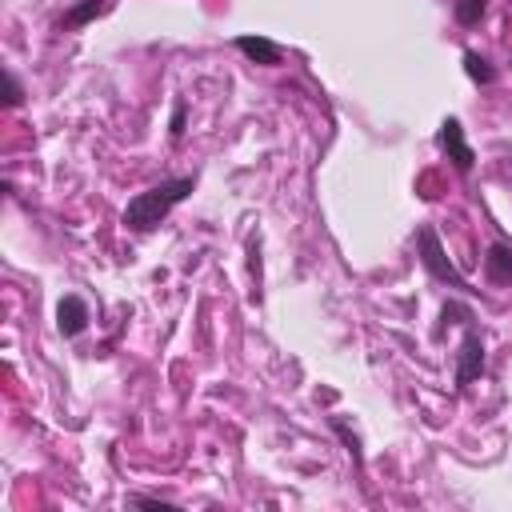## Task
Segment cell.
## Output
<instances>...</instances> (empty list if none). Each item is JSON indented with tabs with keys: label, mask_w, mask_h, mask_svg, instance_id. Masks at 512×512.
I'll return each mask as SVG.
<instances>
[{
	"label": "cell",
	"mask_w": 512,
	"mask_h": 512,
	"mask_svg": "<svg viewBox=\"0 0 512 512\" xmlns=\"http://www.w3.org/2000/svg\"><path fill=\"white\" fill-rule=\"evenodd\" d=\"M196 188V176H168L160 184H152L148 192H136L128 204H124V224L132 232H152L180 200H188Z\"/></svg>",
	"instance_id": "obj_1"
},
{
	"label": "cell",
	"mask_w": 512,
	"mask_h": 512,
	"mask_svg": "<svg viewBox=\"0 0 512 512\" xmlns=\"http://www.w3.org/2000/svg\"><path fill=\"white\" fill-rule=\"evenodd\" d=\"M416 256H420V264L428 268L432 280H440V284H448V288H468V280H464V276L456 272V264L444 256L440 232H436L432 224H420V228H416Z\"/></svg>",
	"instance_id": "obj_2"
},
{
	"label": "cell",
	"mask_w": 512,
	"mask_h": 512,
	"mask_svg": "<svg viewBox=\"0 0 512 512\" xmlns=\"http://www.w3.org/2000/svg\"><path fill=\"white\" fill-rule=\"evenodd\" d=\"M484 336L476 324H464V340L456 348V388H468L472 380L484 376Z\"/></svg>",
	"instance_id": "obj_3"
},
{
	"label": "cell",
	"mask_w": 512,
	"mask_h": 512,
	"mask_svg": "<svg viewBox=\"0 0 512 512\" xmlns=\"http://www.w3.org/2000/svg\"><path fill=\"white\" fill-rule=\"evenodd\" d=\"M436 144L448 152V160H452L456 172H472L476 152H472V144H468V136H464V124H460L456 116H448V120L436 128Z\"/></svg>",
	"instance_id": "obj_4"
},
{
	"label": "cell",
	"mask_w": 512,
	"mask_h": 512,
	"mask_svg": "<svg viewBox=\"0 0 512 512\" xmlns=\"http://www.w3.org/2000/svg\"><path fill=\"white\" fill-rule=\"evenodd\" d=\"M88 320H92V312H88V300H84V296L72 292V296H64V300L56 304V332H60V336H68V340L80 336V332L88 328Z\"/></svg>",
	"instance_id": "obj_5"
},
{
	"label": "cell",
	"mask_w": 512,
	"mask_h": 512,
	"mask_svg": "<svg viewBox=\"0 0 512 512\" xmlns=\"http://www.w3.org/2000/svg\"><path fill=\"white\" fill-rule=\"evenodd\" d=\"M232 44H236L240 56H248V60L260 64V68H272V64H280V56H284V48H280L276 40H268V36H252V32H240Z\"/></svg>",
	"instance_id": "obj_6"
},
{
	"label": "cell",
	"mask_w": 512,
	"mask_h": 512,
	"mask_svg": "<svg viewBox=\"0 0 512 512\" xmlns=\"http://www.w3.org/2000/svg\"><path fill=\"white\" fill-rule=\"evenodd\" d=\"M484 280L492 288H512V248L504 240H492L484 252Z\"/></svg>",
	"instance_id": "obj_7"
},
{
	"label": "cell",
	"mask_w": 512,
	"mask_h": 512,
	"mask_svg": "<svg viewBox=\"0 0 512 512\" xmlns=\"http://www.w3.org/2000/svg\"><path fill=\"white\" fill-rule=\"evenodd\" d=\"M100 12H108V0H76V4L60 16V32H76V28L92 24Z\"/></svg>",
	"instance_id": "obj_8"
},
{
	"label": "cell",
	"mask_w": 512,
	"mask_h": 512,
	"mask_svg": "<svg viewBox=\"0 0 512 512\" xmlns=\"http://www.w3.org/2000/svg\"><path fill=\"white\" fill-rule=\"evenodd\" d=\"M464 72H468V80L472 84H492L496 80V68L488 64V56H480V52H464Z\"/></svg>",
	"instance_id": "obj_9"
},
{
	"label": "cell",
	"mask_w": 512,
	"mask_h": 512,
	"mask_svg": "<svg viewBox=\"0 0 512 512\" xmlns=\"http://www.w3.org/2000/svg\"><path fill=\"white\" fill-rule=\"evenodd\" d=\"M484 8H488V0H452V16H456L460 28L480 24L484 20Z\"/></svg>",
	"instance_id": "obj_10"
},
{
	"label": "cell",
	"mask_w": 512,
	"mask_h": 512,
	"mask_svg": "<svg viewBox=\"0 0 512 512\" xmlns=\"http://www.w3.org/2000/svg\"><path fill=\"white\" fill-rule=\"evenodd\" d=\"M332 432L344 440L348 456H352V460H356V468H360V464H364V452H360V436H356V432H348V424H344L340 416H332Z\"/></svg>",
	"instance_id": "obj_11"
},
{
	"label": "cell",
	"mask_w": 512,
	"mask_h": 512,
	"mask_svg": "<svg viewBox=\"0 0 512 512\" xmlns=\"http://www.w3.org/2000/svg\"><path fill=\"white\" fill-rule=\"evenodd\" d=\"M24 100V84L16 80V72H4V108H16Z\"/></svg>",
	"instance_id": "obj_12"
},
{
	"label": "cell",
	"mask_w": 512,
	"mask_h": 512,
	"mask_svg": "<svg viewBox=\"0 0 512 512\" xmlns=\"http://www.w3.org/2000/svg\"><path fill=\"white\" fill-rule=\"evenodd\" d=\"M128 508H176L172 500H160V496H144V492H128L124 496Z\"/></svg>",
	"instance_id": "obj_13"
},
{
	"label": "cell",
	"mask_w": 512,
	"mask_h": 512,
	"mask_svg": "<svg viewBox=\"0 0 512 512\" xmlns=\"http://www.w3.org/2000/svg\"><path fill=\"white\" fill-rule=\"evenodd\" d=\"M184 120H188V104H184V100H176V108H172V128H168L172 144H176V140H184Z\"/></svg>",
	"instance_id": "obj_14"
}]
</instances>
